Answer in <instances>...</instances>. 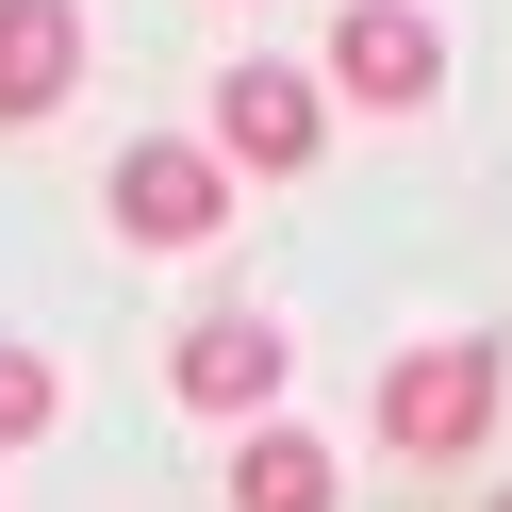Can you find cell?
<instances>
[{
	"instance_id": "cell-1",
	"label": "cell",
	"mask_w": 512,
	"mask_h": 512,
	"mask_svg": "<svg viewBox=\"0 0 512 512\" xmlns=\"http://www.w3.org/2000/svg\"><path fill=\"white\" fill-rule=\"evenodd\" d=\"M380 446H397V463H463V446H496V347H397V380H380Z\"/></svg>"
},
{
	"instance_id": "cell-2",
	"label": "cell",
	"mask_w": 512,
	"mask_h": 512,
	"mask_svg": "<svg viewBox=\"0 0 512 512\" xmlns=\"http://www.w3.org/2000/svg\"><path fill=\"white\" fill-rule=\"evenodd\" d=\"M116 232H133V248H215V232H232V166H215L199 133L116 149Z\"/></svg>"
},
{
	"instance_id": "cell-3",
	"label": "cell",
	"mask_w": 512,
	"mask_h": 512,
	"mask_svg": "<svg viewBox=\"0 0 512 512\" xmlns=\"http://www.w3.org/2000/svg\"><path fill=\"white\" fill-rule=\"evenodd\" d=\"M215 166H314V149H331V83H314V67H232V83H215Z\"/></svg>"
},
{
	"instance_id": "cell-4",
	"label": "cell",
	"mask_w": 512,
	"mask_h": 512,
	"mask_svg": "<svg viewBox=\"0 0 512 512\" xmlns=\"http://www.w3.org/2000/svg\"><path fill=\"white\" fill-rule=\"evenodd\" d=\"M331 83H347L364 116H413V100L446 83V34L413 17V0H347V17H331Z\"/></svg>"
},
{
	"instance_id": "cell-5",
	"label": "cell",
	"mask_w": 512,
	"mask_h": 512,
	"mask_svg": "<svg viewBox=\"0 0 512 512\" xmlns=\"http://www.w3.org/2000/svg\"><path fill=\"white\" fill-rule=\"evenodd\" d=\"M166 380H182L199 413H265V397H281V331H265V314H199V331L166 347Z\"/></svg>"
},
{
	"instance_id": "cell-6",
	"label": "cell",
	"mask_w": 512,
	"mask_h": 512,
	"mask_svg": "<svg viewBox=\"0 0 512 512\" xmlns=\"http://www.w3.org/2000/svg\"><path fill=\"white\" fill-rule=\"evenodd\" d=\"M83 83V0H0V116H50Z\"/></svg>"
},
{
	"instance_id": "cell-7",
	"label": "cell",
	"mask_w": 512,
	"mask_h": 512,
	"mask_svg": "<svg viewBox=\"0 0 512 512\" xmlns=\"http://www.w3.org/2000/svg\"><path fill=\"white\" fill-rule=\"evenodd\" d=\"M232 512H331V446L314 430H248L232 446Z\"/></svg>"
},
{
	"instance_id": "cell-8",
	"label": "cell",
	"mask_w": 512,
	"mask_h": 512,
	"mask_svg": "<svg viewBox=\"0 0 512 512\" xmlns=\"http://www.w3.org/2000/svg\"><path fill=\"white\" fill-rule=\"evenodd\" d=\"M50 413H67V380H50V347H0V446H34Z\"/></svg>"
},
{
	"instance_id": "cell-9",
	"label": "cell",
	"mask_w": 512,
	"mask_h": 512,
	"mask_svg": "<svg viewBox=\"0 0 512 512\" xmlns=\"http://www.w3.org/2000/svg\"><path fill=\"white\" fill-rule=\"evenodd\" d=\"M496 512H512V496H496Z\"/></svg>"
}]
</instances>
